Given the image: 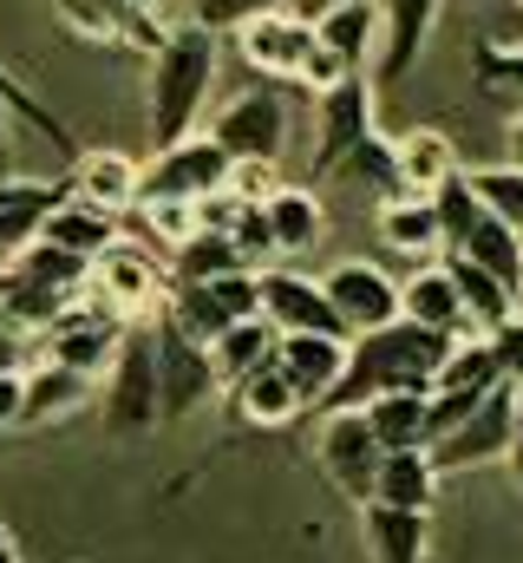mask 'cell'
<instances>
[{
    "label": "cell",
    "instance_id": "44dd1931",
    "mask_svg": "<svg viewBox=\"0 0 523 563\" xmlns=\"http://www.w3.org/2000/svg\"><path fill=\"white\" fill-rule=\"evenodd\" d=\"M119 230H125V217H112V210H99V203H79L73 190L59 197V203H46V217H40V243H53V250H66V256H86V263H99L112 243H119Z\"/></svg>",
    "mask_w": 523,
    "mask_h": 563
},
{
    "label": "cell",
    "instance_id": "cb8c5ba5",
    "mask_svg": "<svg viewBox=\"0 0 523 563\" xmlns=\"http://www.w3.org/2000/svg\"><path fill=\"white\" fill-rule=\"evenodd\" d=\"M308 26H314V40H321L327 53H341L347 73H367L374 40H380V0H334V7L314 13Z\"/></svg>",
    "mask_w": 523,
    "mask_h": 563
},
{
    "label": "cell",
    "instance_id": "f907efd6",
    "mask_svg": "<svg viewBox=\"0 0 523 563\" xmlns=\"http://www.w3.org/2000/svg\"><path fill=\"white\" fill-rule=\"evenodd\" d=\"M327 7H334V0H294V13H301V20H314V13H327Z\"/></svg>",
    "mask_w": 523,
    "mask_h": 563
},
{
    "label": "cell",
    "instance_id": "bcb514c9",
    "mask_svg": "<svg viewBox=\"0 0 523 563\" xmlns=\"http://www.w3.org/2000/svg\"><path fill=\"white\" fill-rule=\"evenodd\" d=\"M26 347H33V334H26V328H13V321L0 314V374H20Z\"/></svg>",
    "mask_w": 523,
    "mask_h": 563
},
{
    "label": "cell",
    "instance_id": "c3c4849f",
    "mask_svg": "<svg viewBox=\"0 0 523 563\" xmlns=\"http://www.w3.org/2000/svg\"><path fill=\"white\" fill-rule=\"evenodd\" d=\"M504 465H511V478H518V492H523V387H518V426H511V452H504Z\"/></svg>",
    "mask_w": 523,
    "mask_h": 563
},
{
    "label": "cell",
    "instance_id": "7dc6e473",
    "mask_svg": "<svg viewBox=\"0 0 523 563\" xmlns=\"http://www.w3.org/2000/svg\"><path fill=\"white\" fill-rule=\"evenodd\" d=\"M20 400H26V374H0V432L20 426Z\"/></svg>",
    "mask_w": 523,
    "mask_h": 563
},
{
    "label": "cell",
    "instance_id": "7a4b0ae2",
    "mask_svg": "<svg viewBox=\"0 0 523 563\" xmlns=\"http://www.w3.org/2000/svg\"><path fill=\"white\" fill-rule=\"evenodd\" d=\"M216 66H223V46L197 20H183L157 40V53H151V139H157V151L197 132L210 86H216Z\"/></svg>",
    "mask_w": 523,
    "mask_h": 563
},
{
    "label": "cell",
    "instance_id": "7bdbcfd3",
    "mask_svg": "<svg viewBox=\"0 0 523 563\" xmlns=\"http://www.w3.org/2000/svg\"><path fill=\"white\" fill-rule=\"evenodd\" d=\"M275 7H288V0H197V26H210V33H236V26H249V20L275 13Z\"/></svg>",
    "mask_w": 523,
    "mask_h": 563
},
{
    "label": "cell",
    "instance_id": "277c9868",
    "mask_svg": "<svg viewBox=\"0 0 523 563\" xmlns=\"http://www.w3.org/2000/svg\"><path fill=\"white\" fill-rule=\"evenodd\" d=\"M432 210H438V236H445L438 256H465V263L491 269L498 282H511V288L523 295V236L498 217V210H485V197L471 190L465 170L432 197Z\"/></svg>",
    "mask_w": 523,
    "mask_h": 563
},
{
    "label": "cell",
    "instance_id": "4fadbf2b",
    "mask_svg": "<svg viewBox=\"0 0 523 563\" xmlns=\"http://www.w3.org/2000/svg\"><path fill=\"white\" fill-rule=\"evenodd\" d=\"M164 269H157V256L151 250H137V243H112L99 263H92V276H86V295L99 301V308H112L119 321H144L157 301H164Z\"/></svg>",
    "mask_w": 523,
    "mask_h": 563
},
{
    "label": "cell",
    "instance_id": "d590c367",
    "mask_svg": "<svg viewBox=\"0 0 523 563\" xmlns=\"http://www.w3.org/2000/svg\"><path fill=\"white\" fill-rule=\"evenodd\" d=\"M471 86H478L485 99H518L523 106V46L471 40Z\"/></svg>",
    "mask_w": 523,
    "mask_h": 563
},
{
    "label": "cell",
    "instance_id": "d6a6232c",
    "mask_svg": "<svg viewBox=\"0 0 523 563\" xmlns=\"http://www.w3.org/2000/svg\"><path fill=\"white\" fill-rule=\"evenodd\" d=\"M432 387H438V394H471V400H485L491 387H504V367H498V354H491L485 334H458V341L445 347Z\"/></svg>",
    "mask_w": 523,
    "mask_h": 563
},
{
    "label": "cell",
    "instance_id": "74e56055",
    "mask_svg": "<svg viewBox=\"0 0 523 563\" xmlns=\"http://www.w3.org/2000/svg\"><path fill=\"white\" fill-rule=\"evenodd\" d=\"M125 223H131V230H144L151 243L177 250V243H190V236H197V203H131Z\"/></svg>",
    "mask_w": 523,
    "mask_h": 563
},
{
    "label": "cell",
    "instance_id": "5b68a950",
    "mask_svg": "<svg viewBox=\"0 0 523 563\" xmlns=\"http://www.w3.org/2000/svg\"><path fill=\"white\" fill-rule=\"evenodd\" d=\"M144 334H151V354H157V413H164V426L190 420L197 407H210V400L223 394L210 347L190 341V334L164 314V301L144 314Z\"/></svg>",
    "mask_w": 523,
    "mask_h": 563
},
{
    "label": "cell",
    "instance_id": "b9f144b4",
    "mask_svg": "<svg viewBox=\"0 0 523 563\" xmlns=\"http://www.w3.org/2000/svg\"><path fill=\"white\" fill-rule=\"evenodd\" d=\"M275 190H281V164H268V157H230V197L268 203Z\"/></svg>",
    "mask_w": 523,
    "mask_h": 563
},
{
    "label": "cell",
    "instance_id": "30bf717a",
    "mask_svg": "<svg viewBox=\"0 0 523 563\" xmlns=\"http://www.w3.org/2000/svg\"><path fill=\"white\" fill-rule=\"evenodd\" d=\"M164 314H170L190 341H203V347H210L230 321H249V314H262L256 269L210 276V282H170V288H164Z\"/></svg>",
    "mask_w": 523,
    "mask_h": 563
},
{
    "label": "cell",
    "instance_id": "d6986e66",
    "mask_svg": "<svg viewBox=\"0 0 523 563\" xmlns=\"http://www.w3.org/2000/svg\"><path fill=\"white\" fill-rule=\"evenodd\" d=\"M53 13L79 40H125L137 53H157V40H164L157 7H137V0H53Z\"/></svg>",
    "mask_w": 523,
    "mask_h": 563
},
{
    "label": "cell",
    "instance_id": "83f0119b",
    "mask_svg": "<svg viewBox=\"0 0 523 563\" xmlns=\"http://www.w3.org/2000/svg\"><path fill=\"white\" fill-rule=\"evenodd\" d=\"M92 400V374H73L59 361H40L26 374V400H20V426H53L66 413H79Z\"/></svg>",
    "mask_w": 523,
    "mask_h": 563
},
{
    "label": "cell",
    "instance_id": "52a82bcc",
    "mask_svg": "<svg viewBox=\"0 0 523 563\" xmlns=\"http://www.w3.org/2000/svg\"><path fill=\"white\" fill-rule=\"evenodd\" d=\"M216 190H230V151L210 132H190V139L164 144L137 170V203H203Z\"/></svg>",
    "mask_w": 523,
    "mask_h": 563
},
{
    "label": "cell",
    "instance_id": "4316f807",
    "mask_svg": "<svg viewBox=\"0 0 523 563\" xmlns=\"http://www.w3.org/2000/svg\"><path fill=\"white\" fill-rule=\"evenodd\" d=\"M380 452H412V445H432V387H405V394H380L360 407Z\"/></svg>",
    "mask_w": 523,
    "mask_h": 563
},
{
    "label": "cell",
    "instance_id": "f546056e",
    "mask_svg": "<svg viewBox=\"0 0 523 563\" xmlns=\"http://www.w3.org/2000/svg\"><path fill=\"white\" fill-rule=\"evenodd\" d=\"M445 269H452L458 301H465V334H491V328H504L518 314V288L511 282H498L491 269H478L465 256H445Z\"/></svg>",
    "mask_w": 523,
    "mask_h": 563
},
{
    "label": "cell",
    "instance_id": "5bb4252c",
    "mask_svg": "<svg viewBox=\"0 0 523 563\" xmlns=\"http://www.w3.org/2000/svg\"><path fill=\"white\" fill-rule=\"evenodd\" d=\"M256 295H262V321L275 334H347L327 288L314 276H294V269H256Z\"/></svg>",
    "mask_w": 523,
    "mask_h": 563
},
{
    "label": "cell",
    "instance_id": "681fc988",
    "mask_svg": "<svg viewBox=\"0 0 523 563\" xmlns=\"http://www.w3.org/2000/svg\"><path fill=\"white\" fill-rule=\"evenodd\" d=\"M13 106L0 99V177H13V119H7Z\"/></svg>",
    "mask_w": 523,
    "mask_h": 563
},
{
    "label": "cell",
    "instance_id": "ee69618b",
    "mask_svg": "<svg viewBox=\"0 0 523 563\" xmlns=\"http://www.w3.org/2000/svg\"><path fill=\"white\" fill-rule=\"evenodd\" d=\"M347 79V66H341V53H327L321 40L308 46V59H301V73H294V86H308V99H321L327 86H341Z\"/></svg>",
    "mask_w": 523,
    "mask_h": 563
},
{
    "label": "cell",
    "instance_id": "f35d334b",
    "mask_svg": "<svg viewBox=\"0 0 523 563\" xmlns=\"http://www.w3.org/2000/svg\"><path fill=\"white\" fill-rule=\"evenodd\" d=\"M0 99H7V106H13V112L26 119V125H40V132H46L53 144H73V132H66V119H59L53 106H40V99H33V92L20 86V73H13L7 59H0Z\"/></svg>",
    "mask_w": 523,
    "mask_h": 563
},
{
    "label": "cell",
    "instance_id": "8fae6325",
    "mask_svg": "<svg viewBox=\"0 0 523 563\" xmlns=\"http://www.w3.org/2000/svg\"><path fill=\"white\" fill-rule=\"evenodd\" d=\"M288 132H294V119H288V99H281L275 79H262V86H249V92H236V99L210 119V139L223 144L230 157H268V164H281Z\"/></svg>",
    "mask_w": 523,
    "mask_h": 563
},
{
    "label": "cell",
    "instance_id": "d4e9b609",
    "mask_svg": "<svg viewBox=\"0 0 523 563\" xmlns=\"http://www.w3.org/2000/svg\"><path fill=\"white\" fill-rule=\"evenodd\" d=\"M137 170H144V164H131L125 151H79L66 190H73L79 203H99V210L125 217L131 203H137Z\"/></svg>",
    "mask_w": 523,
    "mask_h": 563
},
{
    "label": "cell",
    "instance_id": "8d00e7d4",
    "mask_svg": "<svg viewBox=\"0 0 523 563\" xmlns=\"http://www.w3.org/2000/svg\"><path fill=\"white\" fill-rule=\"evenodd\" d=\"M471 190L485 197V210H498L511 230L523 236V164H485V170H465Z\"/></svg>",
    "mask_w": 523,
    "mask_h": 563
},
{
    "label": "cell",
    "instance_id": "f5cc1de1",
    "mask_svg": "<svg viewBox=\"0 0 523 563\" xmlns=\"http://www.w3.org/2000/svg\"><path fill=\"white\" fill-rule=\"evenodd\" d=\"M518 7H523V0H518Z\"/></svg>",
    "mask_w": 523,
    "mask_h": 563
},
{
    "label": "cell",
    "instance_id": "603a6c76",
    "mask_svg": "<svg viewBox=\"0 0 523 563\" xmlns=\"http://www.w3.org/2000/svg\"><path fill=\"white\" fill-rule=\"evenodd\" d=\"M399 314L419 321V328H438V334H465V301H458V282L438 263H419L412 276L399 282Z\"/></svg>",
    "mask_w": 523,
    "mask_h": 563
},
{
    "label": "cell",
    "instance_id": "6da1fadb",
    "mask_svg": "<svg viewBox=\"0 0 523 563\" xmlns=\"http://www.w3.org/2000/svg\"><path fill=\"white\" fill-rule=\"evenodd\" d=\"M452 341H458V334L419 328V321H405V314L387 321V328L354 334V341H347V367H341V380H334V394H327L321 413H334V407H367V400L405 394V387H432Z\"/></svg>",
    "mask_w": 523,
    "mask_h": 563
},
{
    "label": "cell",
    "instance_id": "7c38bea8",
    "mask_svg": "<svg viewBox=\"0 0 523 563\" xmlns=\"http://www.w3.org/2000/svg\"><path fill=\"white\" fill-rule=\"evenodd\" d=\"M314 465L327 472V485L347 498V505H367L374 498V472H380V439L360 407H334L321 420V439H314Z\"/></svg>",
    "mask_w": 523,
    "mask_h": 563
},
{
    "label": "cell",
    "instance_id": "e0dca14e",
    "mask_svg": "<svg viewBox=\"0 0 523 563\" xmlns=\"http://www.w3.org/2000/svg\"><path fill=\"white\" fill-rule=\"evenodd\" d=\"M321 288H327V301H334L347 341L367 334V328L399 321V282H392L387 269H374V263H334V269L321 276Z\"/></svg>",
    "mask_w": 523,
    "mask_h": 563
},
{
    "label": "cell",
    "instance_id": "ab89813d",
    "mask_svg": "<svg viewBox=\"0 0 523 563\" xmlns=\"http://www.w3.org/2000/svg\"><path fill=\"white\" fill-rule=\"evenodd\" d=\"M59 197H66V184H59V190H40V197H26V203H7V210H0V256H13L20 243H33L46 203H59Z\"/></svg>",
    "mask_w": 523,
    "mask_h": 563
},
{
    "label": "cell",
    "instance_id": "ba28073f",
    "mask_svg": "<svg viewBox=\"0 0 523 563\" xmlns=\"http://www.w3.org/2000/svg\"><path fill=\"white\" fill-rule=\"evenodd\" d=\"M131 321H119L112 308H99L92 295H79L53 328H40L33 334V354L40 361H59V367H73V374H105L112 367V354H119V341H125Z\"/></svg>",
    "mask_w": 523,
    "mask_h": 563
},
{
    "label": "cell",
    "instance_id": "2e32d148",
    "mask_svg": "<svg viewBox=\"0 0 523 563\" xmlns=\"http://www.w3.org/2000/svg\"><path fill=\"white\" fill-rule=\"evenodd\" d=\"M308 46H314V26H308L301 13H288V7H275V13H262V20H249V26H236L243 66L262 73V79H275V86H294Z\"/></svg>",
    "mask_w": 523,
    "mask_h": 563
},
{
    "label": "cell",
    "instance_id": "3957f363",
    "mask_svg": "<svg viewBox=\"0 0 523 563\" xmlns=\"http://www.w3.org/2000/svg\"><path fill=\"white\" fill-rule=\"evenodd\" d=\"M334 170H367L380 177L392 197V144L374 125V86L367 73H347L341 86H327L314 99V157H308V184L334 177Z\"/></svg>",
    "mask_w": 523,
    "mask_h": 563
},
{
    "label": "cell",
    "instance_id": "60d3db41",
    "mask_svg": "<svg viewBox=\"0 0 523 563\" xmlns=\"http://www.w3.org/2000/svg\"><path fill=\"white\" fill-rule=\"evenodd\" d=\"M223 236H230L249 263H256V256H275V236H268V210H262V203H243V197H236V210H230Z\"/></svg>",
    "mask_w": 523,
    "mask_h": 563
},
{
    "label": "cell",
    "instance_id": "836d02e7",
    "mask_svg": "<svg viewBox=\"0 0 523 563\" xmlns=\"http://www.w3.org/2000/svg\"><path fill=\"white\" fill-rule=\"evenodd\" d=\"M275 328L262 321V314H249V321H230L216 341H210V361H216V380L230 387V380H243V374H256V367H268L275 361Z\"/></svg>",
    "mask_w": 523,
    "mask_h": 563
},
{
    "label": "cell",
    "instance_id": "484cf974",
    "mask_svg": "<svg viewBox=\"0 0 523 563\" xmlns=\"http://www.w3.org/2000/svg\"><path fill=\"white\" fill-rule=\"evenodd\" d=\"M374 230H380V243H387L392 256H412V263H432V256L445 250L432 197H387V203L374 210Z\"/></svg>",
    "mask_w": 523,
    "mask_h": 563
},
{
    "label": "cell",
    "instance_id": "e575fe53",
    "mask_svg": "<svg viewBox=\"0 0 523 563\" xmlns=\"http://www.w3.org/2000/svg\"><path fill=\"white\" fill-rule=\"evenodd\" d=\"M236 269H256L223 230H197L190 243H177L170 250V276L164 282H210V276H236Z\"/></svg>",
    "mask_w": 523,
    "mask_h": 563
},
{
    "label": "cell",
    "instance_id": "9c48e42d",
    "mask_svg": "<svg viewBox=\"0 0 523 563\" xmlns=\"http://www.w3.org/2000/svg\"><path fill=\"white\" fill-rule=\"evenodd\" d=\"M511 426H518V387L504 380V387H491L452 432H438L425 452H432L438 478H445V472H478V465H498V459L511 452Z\"/></svg>",
    "mask_w": 523,
    "mask_h": 563
},
{
    "label": "cell",
    "instance_id": "816d5d0a",
    "mask_svg": "<svg viewBox=\"0 0 523 563\" xmlns=\"http://www.w3.org/2000/svg\"><path fill=\"white\" fill-rule=\"evenodd\" d=\"M511 144H518V164H523V106H518V119H511Z\"/></svg>",
    "mask_w": 523,
    "mask_h": 563
},
{
    "label": "cell",
    "instance_id": "f6af8a7d",
    "mask_svg": "<svg viewBox=\"0 0 523 563\" xmlns=\"http://www.w3.org/2000/svg\"><path fill=\"white\" fill-rule=\"evenodd\" d=\"M485 341H491V354H498L504 380H511V387H523V314H511L504 328H491Z\"/></svg>",
    "mask_w": 523,
    "mask_h": 563
},
{
    "label": "cell",
    "instance_id": "f1b7e54d",
    "mask_svg": "<svg viewBox=\"0 0 523 563\" xmlns=\"http://www.w3.org/2000/svg\"><path fill=\"white\" fill-rule=\"evenodd\" d=\"M262 210H268V236H275V250H281V256L314 250V243L327 236V210H321L314 184H281Z\"/></svg>",
    "mask_w": 523,
    "mask_h": 563
},
{
    "label": "cell",
    "instance_id": "9a60e30c",
    "mask_svg": "<svg viewBox=\"0 0 523 563\" xmlns=\"http://www.w3.org/2000/svg\"><path fill=\"white\" fill-rule=\"evenodd\" d=\"M445 0H380V40H374V86H405L419 66Z\"/></svg>",
    "mask_w": 523,
    "mask_h": 563
},
{
    "label": "cell",
    "instance_id": "7402d4cb",
    "mask_svg": "<svg viewBox=\"0 0 523 563\" xmlns=\"http://www.w3.org/2000/svg\"><path fill=\"white\" fill-rule=\"evenodd\" d=\"M360 538H367V563H425L432 511H399V505L367 498L360 505Z\"/></svg>",
    "mask_w": 523,
    "mask_h": 563
},
{
    "label": "cell",
    "instance_id": "1f68e13d",
    "mask_svg": "<svg viewBox=\"0 0 523 563\" xmlns=\"http://www.w3.org/2000/svg\"><path fill=\"white\" fill-rule=\"evenodd\" d=\"M432 492H438V465L425 445L412 452H380V472H374V498L399 505V511H432Z\"/></svg>",
    "mask_w": 523,
    "mask_h": 563
},
{
    "label": "cell",
    "instance_id": "ac0fdd59",
    "mask_svg": "<svg viewBox=\"0 0 523 563\" xmlns=\"http://www.w3.org/2000/svg\"><path fill=\"white\" fill-rule=\"evenodd\" d=\"M275 367L288 374L301 407H327V394H334V380L347 367V334H281L275 341Z\"/></svg>",
    "mask_w": 523,
    "mask_h": 563
},
{
    "label": "cell",
    "instance_id": "ffe728a7",
    "mask_svg": "<svg viewBox=\"0 0 523 563\" xmlns=\"http://www.w3.org/2000/svg\"><path fill=\"white\" fill-rule=\"evenodd\" d=\"M458 170L465 164L438 125H412L405 139H392V197H438Z\"/></svg>",
    "mask_w": 523,
    "mask_h": 563
},
{
    "label": "cell",
    "instance_id": "8992f818",
    "mask_svg": "<svg viewBox=\"0 0 523 563\" xmlns=\"http://www.w3.org/2000/svg\"><path fill=\"white\" fill-rule=\"evenodd\" d=\"M99 380H105L99 387V413H105L112 439H144V432L164 426V413H157V354H151L144 321L125 328V341H119V354H112V367Z\"/></svg>",
    "mask_w": 523,
    "mask_h": 563
},
{
    "label": "cell",
    "instance_id": "4dcf8cb0",
    "mask_svg": "<svg viewBox=\"0 0 523 563\" xmlns=\"http://www.w3.org/2000/svg\"><path fill=\"white\" fill-rule=\"evenodd\" d=\"M223 394H230V413L243 426H288L301 413V394L288 387V374H281L275 361L256 367V374H243V380H230Z\"/></svg>",
    "mask_w": 523,
    "mask_h": 563
}]
</instances>
